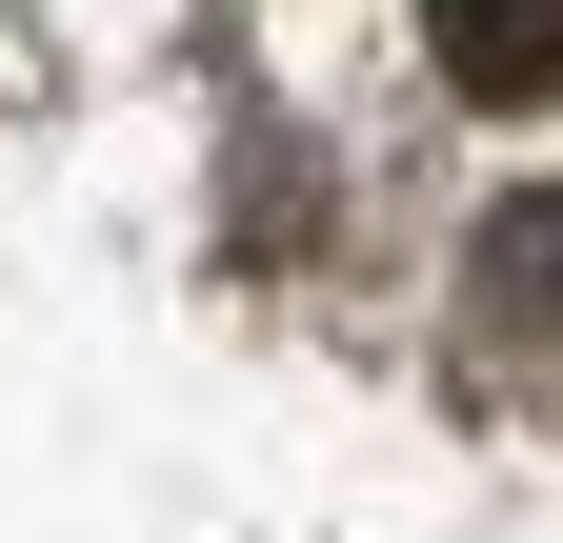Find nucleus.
I'll return each instance as SVG.
<instances>
[{
  "instance_id": "2",
  "label": "nucleus",
  "mask_w": 563,
  "mask_h": 543,
  "mask_svg": "<svg viewBox=\"0 0 563 543\" xmlns=\"http://www.w3.org/2000/svg\"><path fill=\"white\" fill-rule=\"evenodd\" d=\"M463 302H483V343H563V201H543V181L463 242Z\"/></svg>"
},
{
  "instance_id": "1",
  "label": "nucleus",
  "mask_w": 563,
  "mask_h": 543,
  "mask_svg": "<svg viewBox=\"0 0 563 543\" xmlns=\"http://www.w3.org/2000/svg\"><path fill=\"white\" fill-rule=\"evenodd\" d=\"M463 101H563V0H422Z\"/></svg>"
}]
</instances>
